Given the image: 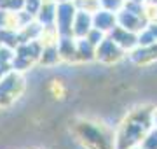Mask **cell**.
I'll return each mask as SVG.
<instances>
[]
</instances>
